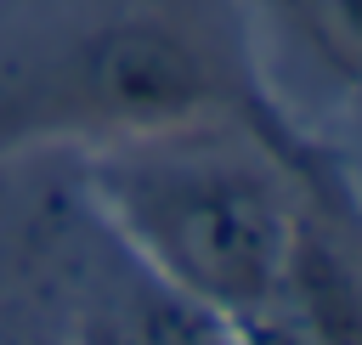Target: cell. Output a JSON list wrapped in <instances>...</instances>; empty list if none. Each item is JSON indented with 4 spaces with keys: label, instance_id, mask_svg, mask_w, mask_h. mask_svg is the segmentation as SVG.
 Listing matches in <instances>:
<instances>
[{
    "label": "cell",
    "instance_id": "cell-4",
    "mask_svg": "<svg viewBox=\"0 0 362 345\" xmlns=\"http://www.w3.org/2000/svg\"><path fill=\"white\" fill-rule=\"evenodd\" d=\"M283 11L305 23L328 62L362 79V0H283Z\"/></svg>",
    "mask_w": 362,
    "mask_h": 345
},
{
    "label": "cell",
    "instance_id": "cell-2",
    "mask_svg": "<svg viewBox=\"0 0 362 345\" xmlns=\"http://www.w3.org/2000/svg\"><path fill=\"white\" fill-rule=\"evenodd\" d=\"M255 113H266V102L249 96L232 45L198 11L153 0L113 6L62 34L0 96V147L74 141L90 153L107 141Z\"/></svg>",
    "mask_w": 362,
    "mask_h": 345
},
{
    "label": "cell",
    "instance_id": "cell-3",
    "mask_svg": "<svg viewBox=\"0 0 362 345\" xmlns=\"http://www.w3.org/2000/svg\"><path fill=\"white\" fill-rule=\"evenodd\" d=\"M249 345H362V255L351 232L322 209L317 164L300 158L294 226L283 249L277 288L255 322H243Z\"/></svg>",
    "mask_w": 362,
    "mask_h": 345
},
{
    "label": "cell",
    "instance_id": "cell-1",
    "mask_svg": "<svg viewBox=\"0 0 362 345\" xmlns=\"http://www.w3.org/2000/svg\"><path fill=\"white\" fill-rule=\"evenodd\" d=\"M300 147L277 113L209 119L85 153V187L113 232L181 300L221 322H255L277 288Z\"/></svg>",
    "mask_w": 362,
    "mask_h": 345
}]
</instances>
